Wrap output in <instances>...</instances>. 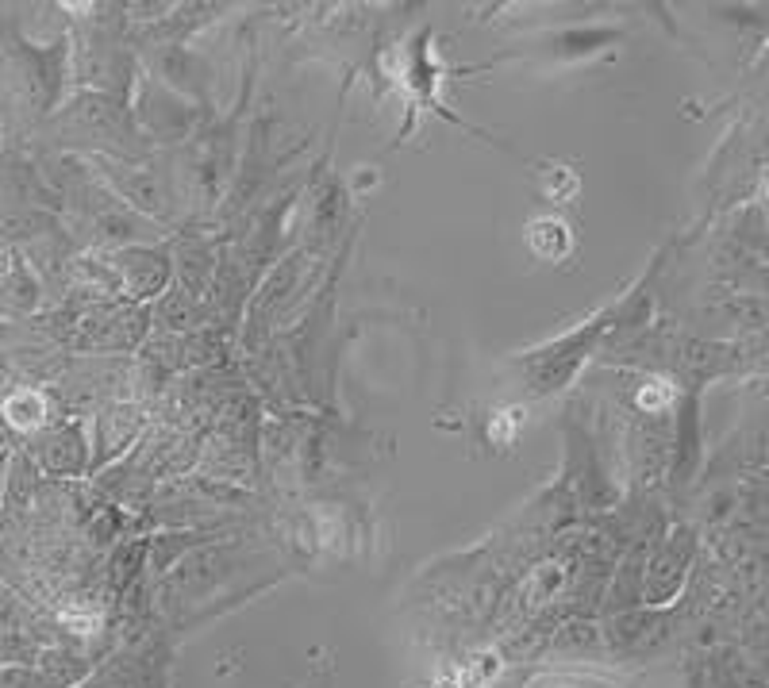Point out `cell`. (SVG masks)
<instances>
[{"label": "cell", "mask_w": 769, "mask_h": 688, "mask_svg": "<svg viewBox=\"0 0 769 688\" xmlns=\"http://www.w3.org/2000/svg\"><path fill=\"white\" fill-rule=\"evenodd\" d=\"M531 250L546 258V262H554V258H562L566 250H570V227L562 220H539L531 223Z\"/></svg>", "instance_id": "cell-2"}, {"label": "cell", "mask_w": 769, "mask_h": 688, "mask_svg": "<svg viewBox=\"0 0 769 688\" xmlns=\"http://www.w3.org/2000/svg\"><path fill=\"white\" fill-rule=\"evenodd\" d=\"M4 416H8L12 427H20V431H35V427H43V419H47V396L20 389V393H12L4 400Z\"/></svg>", "instance_id": "cell-1"}, {"label": "cell", "mask_w": 769, "mask_h": 688, "mask_svg": "<svg viewBox=\"0 0 769 688\" xmlns=\"http://www.w3.org/2000/svg\"><path fill=\"white\" fill-rule=\"evenodd\" d=\"M493 673H497V658H473V662H466L462 669L447 673L435 688H485Z\"/></svg>", "instance_id": "cell-3"}, {"label": "cell", "mask_w": 769, "mask_h": 688, "mask_svg": "<svg viewBox=\"0 0 769 688\" xmlns=\"http://www.w3.org/2000/svg\"><path fill=\"white\" fill-rule=\"evenodd\" d=\"M62 623H66V627H74L77 635L97 631V615L93 612H62Z\"/></svg>", "instance_id": "cell-6"}, {"label": "cell", "mask_w": 769, "mask_h": 688, "mask_svg": "<svg viewBox=\"0 0 769 688\" xmlns=\"http://www.w3.org/2000/svg\"><path fill=\"white\" fill-rule=\"evenodd\" d=\"M673 385L670 381H662V377H654V381H646L643 389H639V408L643 412H666L673 404Z\"/></svg>", "instance_id": "cell-4"}, {"label": "cell", "mask_w": 769, "mask_h": 688, "mask_svg": "<svg viewBox=\"0 0 769 688\" xmlns=\"http://www.w3.org/2000/svg\"><path fill=\"white\" fill-rule=\"evenodd\" d=\"M546 193L558 200V197H573L577 193V177L570 170H554V177L546 181Z\"/></svg>", "instance_id": "cell-5"}]
</instances>
